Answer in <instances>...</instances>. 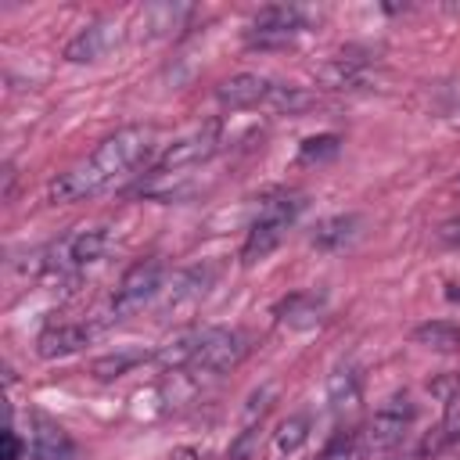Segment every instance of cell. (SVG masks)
Instances as JSON below:
<instances>
[{
    "mask_svg": "<svg viewBox=\"0 0 460 460\" xmlns=\"http://www.w3.org/2000/svg\"><path fill=\"white\" fill-rule=\"evenodd\" d=\"M305 208V198L298 190H273L259 201V212L248 226V237H244V248H241V262L244 266H255L262 262L288 234V226L302 216Z\"/></svg>",
    "mask_w": 460,
    "mask_h": 460,
    "instance_id": "obj_2",
    "label": "cell"
},
{
    "mask_svg": "<svg viewBox=\"0 0 460 460\" xmlns=\"http://www.w3.org/2000/svg\"><path fill=\"white\" fill-rule=\"evenodd\" d=\"M32 460H75L72 435L43 413L32 417Z\"/></svg>",
    "mask_w": 460,
    "mask_h": 460,
    "instance_id": "obj_14",
    "label": "cell"
},
{
    "mask_svg": "<svg viewBox=\"0 0 460 460\" xmlns=\"http://www.w3.org/2000/svg\"><path fill=\"white\" fill-rule=\"evenodd\" d=\"M216 147H219L216 126H201V129H194V133H187V137H180V140H172V144L165 147V155H162V158L155 162V169H151V180H162V176H187V169L208 162V158L216 155Z\"/></svg>",
    "mask_w": 460,
    "mask_h": 460,
    "instance_id": "obj_6",
    "label": "cell"
},
{
    "mask_svg": "<svg viewBox=\"0 0 460 460\" xmlns=\"http://www.w3.org/2000/svg\"><path fill=\"white\" fill-rule=\"evenodd\" d=\"M244 356H248V338L241 331H234V327H205L201 331V341H198V352L190 359V370L226 374Z\"/></svg>",
    "mask_w": 460,
    "mask_h": 460,
    "instance_id": "obj_5",
    "label": "cell"
},
{
    "mask_svg": "<svg viewBox=\"0 0 460 460\" xmlns=\"http://www.w3.org/2000/svg\"><path fill=\"white\" fill-rule=\"evenodd\" d=\"M327 402L334 410H345V406H356L359 402V374L352 367L331 370V377H327Z\"/></svg>",
    "mask_w": 460,
    "mask_h": 460,
    "instance_id": "obj_20",
    "label": "cell"
},
{
    "mask_svg": "<svg viewBox=\"0 0 460 460\" xmlns=\"http://www.w3.org/2000/svg\"><path fill=\"white\" fill-rule=\"evenodd\" d=\"M367 435L363 431H338L331 442H327V449L320 453V460H363L367 456Z\"/></svg>",
    "mask_w": 460,
    "mask_h": 460,
    "instance_id": "obj_22",
    "label": "cell"
},
{
    "mask_svg": "<svg viewBox=\"0 0 460 460\" xmlns=\"http://www.w3.org/2000/svg\"><path fill=\"white\" fill-rule=\"evenodd\" d=\"M338 155V137L334 133H320V137H305L302 147H298V162L302 165H313V162H323Z\"/></svg>",
    "mask_w": 460,
    "mask_h": 460,
    "instance_id": "obj_24",
    "label": "cell"
},
{
    "mask_svg": "<svg viewBox=\"0 0 460 460\" xmlns=\"http://www.w3.org/2000/svg\"><path fill=\"white\" fill-rule=\"evenodd\" d=\"M367 72H370V58L363 54V50H338L334 58H327L323 65H320V79L327 83V86H334V90H345V86H359L363 79H367Z\"/></svg>",
    "mask_w": 460,
    "mask_h": 460,
    "instance_id": "obj_16",
    "label": "cell"
},
{
    "mask_svg": "<svg viewBox=\"0 0 460 460\" xmlns=\"http://www.w3.org/2000/svg\"><path fill=\"white\" fill-rule=\"evenodd\" d=\"M273 90V79L259 75V72H237L230 79H223L216 86V101L230 111H241V108H255V104H266Z\"/></svg>",
    "mask_w": 460,
    "mask_h": 460,
    "instance_id": "obj_12",
    "label": "cell"
},
{
    "mask_svg": "<svg viewBox=\"0 0 460 460\" xmlns=\"http://www.w3.org/2000/svg\"><path fill=\"white\" fill-rule=\"evenodd\" d=\"M119 36H122L119 22L97 18V22H90L86 29H79V32L65 43V61H72V65H93V61H101V58L119 43Z\"/></svg>",
    "mask_w": 460,
    "mask_h": 460,
    "instance_id": "obj_9",
    "label": "cell"
},
{
    "mask_svg": "<svg viewBox=\"0 0 460 460\" xmlns=\"http://www.w3.org/2000/svg\"><path fill=\"white\" fill-rule=\"evenodd\" d=\"M90 338H93V327H86V323H58L36 338V352L43 359H65V356L79 352L83 345H90Z\"/></svg>",
    "mask_w": 460,
    "mask_h": 460,
    "instance_id": "obj_17",
    "label": "cell"
},
{
    "mask_svg": "<svg viewBox=\"0 0 460 460\" xmlns=\"http://www.w3.org/2000/svg\"><path fill=\"white\" fill-rule=\"evenodd\" d=\"M453 190H460V180H456V183H453Z\"/></svg>",
    "mask_w": 460,
    "mask_h": 460,
    "instance_id": "obj_28",
    "label": "cell"
},
{
    "mask_svg": "<svg viewBox=\"0 0 460 460\" xmlns=\"http://www.w3.org/2000/svg\"><path fill=\"white\" fill-rule=\"evenodd\" d=\"M413 417H417V406H413V399L406 395V392H399V395H392V399H385L377 410H374V417H370V424H367V446L370 449H388V446H395L399 438H402V431L413 424Z\"/></svg>",
    "mask_w": 460,
    "mask_h": 460,
    "instance_id": "obj_8",
    "label": "cell"
},
{
    "mask_svg": "<svg viewBox=\"0 0 460 460\" xmlns=\"http://www.w3.org/2000/svg\"><path fill=\"white\" fill-rule=\"evenodd\" d=\"M155 129L151 126H122L111 137H104L90 158L72 165L50 183V201H83L104 187H111L119 176L133 172L147 155H151Z\"/></svg>",
    "mask_w": 460,
    "mask_h": 460,
    "instance_id": "obj_1",
    "label": "cell"
},
{
    "mask_svg": "<svg viewBox=\"0 0 460 460\" xmlns=\"http://www.w3.org/2000/svg\"><path fill=\"white\" fill-rule=\"evenodd\" d=\"M305 438H309V417H305V413H295V417H288V420L280 424V431H277V449H280V453H295Z\"/></svg>",
    "mask_w": 460,
    "mask_h": 460,
    "instance_id": "obj_23",
    "label": "cell"
},
{
    "mask_svg": "<svg viewBox=\"0 0 460 460\" xmlns=\"http://www.w3.org/2000/svg\"><path fill=\"white\" fill-rule=\"evenodd\" d=\"M151 356L144 352V349H119V352H108V356H101V359H93V377L97 381H115V377H122V374H129V370H137L140 363H147Z\"/></svg>",
    "mask_w": 460,
    "mask_h": 460,
    "instance_id": "obj_19",
    "label": "cell"
},
{
    "mask_svg": "<svg viewBox=\"0 0 460 460\" xmlns=\"http://www.w3.org/2000/svg\"><path fill=\"white\" fill-rule=\"evenodd\" d=\"M162 288H165V270H162V262H158V259H140V262H133V266L122 273L115 295H111L108 313H111L115 320L133 316V313H140L147 302H155V298L162 295Z\"/></svg>",
    "mask_w": 460,
    "mask_h": 460,
    "instance_id": "obj_3",
    "label": "cell"
},
{
    "mask_svg": "<svg viewBox=\"0 0 460 460\" xmlns=\"http://www.w3.org/2000/svg\"><path fill=\"white\" fill-rule=\"evenodd\" d=\"M190 14H194L190 4H172V0L147 4V7H140V14H137V36H140V40L172 36L176 29H183V22H187Z\"/></svg>",
    "mask_w": 460,
    "mask_h": 460,
    "instance_id": "obj_13",
    "label": "cell"
},
{
    "mask_svg": "<svg viewBox=\"0 0 460 460\" xmlns=\"http://www.w3.org/2000/svg\"><path fill=\"white\" fill-rule=\"evenodd\" d=\"M413 341L431 349V352H456L460 349V327L449 320H428L413 327Z\"/></svg>",
    "mask_w": 460,
    "mask_h": 460,
    "instance_id": "obj_18",
    "label": "cell"
},
{
    "mask_svg": "<svg viewBox=\"0 0 460 460\" xmlns=\"http://www.w3.org/2000/svg\"><path fill=\"white\" fill-rule=\"evenodd\" d=\"M359 230H363V219L356 212H338V216L320 219L313 226V237L309 241H313L316 252H341V248H349L359 237Z\"/></svg>",
    "mask_w": 460,
    "mask_h": 460,
    "instance_id": "obj_15",
    "label": "cell"
},
{
    "mask_svg": "<svg viewBox=\"0 0 460 460\" xmlns=\"http://www.w3.org/2000/svg\"><path fill=\"white\" fill-rule=\"evenodd\" d=\"M104 252H108V234L101 226L75 230V234H68V237H61L54 244L50 266H58V270H83V266L104 259Z\"/></svg>",
    "mask_w": 460,
    "mask_h": 460,
    "instance_id": "obj_10",
    "label": "cell"
},
{
    "mask_svg": "<svg viewBox=\"0 0 460 460\" xmlns=\"http://www.w3.org/2000/svg\"><path fill=\"white\" fill-rule=\"evenodd\" d=\"M453 438H460V420H446L442 428H435V431L420 442V453H438V449L449 446Z\"/></svg>",
    "mask_w": 460,
    "mask_h": 460,
    "instance_id": "obj_25",
    "label": "cell"
},
{
    "mask_svg": "<svg viewBox=\"0 0 460 460\" xmlns=\"http://www.w3.org/2000/svg\"><path fill=\"white\" fill-rule=\"evenodd\" d=\"M0 442H4V449H0V460H22V442H18V435H14L11 428L4 431V438H0Z\"/></svg>",
    "mask_w": 460,
    "mask_h": 460,
    "instance_id": "obj_27",
    "label": "cell"
},
{
    "mask_svg": "<svg viewBox=\"0 0 460 460\" xmlns=\"http://www.w3.org/2000/svg\"><path fill=\"white\" fill-rule=\"evenodd\" d=\"M298 32H305V11L295 7V4H273V7H262L252 18V29H248L244 40H248V47L277 50V47L295 43Z\"/></svg>",
    "mask_w": 460,
    "mask_h": 460,
    "instance_id": "obj_4",
    "label": "cell"
},
{
    "mask_svg": "<svg viewBox=\"0 0 460 460\" xmlns=\"http://www.w3.org/2000/svg\"><path fill=\"white\" fill-rule=\"evenodd\" d=\"M313 101H316V97H313L309 90L295 86V83H273V90H270V97H266V108H273V111H280V115H298V111H305Z\"/></svg>",
    "mask_w": 460,
    "mask_h": 460,
    "instance_id": "obj_21",
    "label": "cell"
},
{
    "mask_svg": "<svg viewBox=\"0 0 460 460\" xmlns=\"http://www.w3.org/2000/svg\"><path fill=\"white\" fill-rule=\"evenodd\" d=\"M216 280V270L212 266H190V270H180L165 288H162V305L158 313L162 316H183V313H194V305L208 295Z\"/></svg>",
    "mask_w": 460,
    "mask_h": 460,
    "instance_id": "obj_7",
    "label": "cell"
},
{
    "mask_svg": "<svg viewBox=\"0 0 460 460\" xmlns=\"http://www.w3.org/2000/svg\"><path fill=\"white\" fill-rule=\"evenodd\" d=\"M438 241L460 248V216H453V219H446V223L438 226Z\"/></svg>",
    "mask_w": 460,
    "mask_h": 460,
    "instance_id": "obj_26",
    "label": "cell"
},
{
    "mask_svg": "<svg viewBox=\"0 0 460 460\" xmlns=\"http://www.w3.org/2000/svg\"><path fill=\"white\" fill-rule=\"evenodd\" d=\"M273 316H277V323H284L291 331H309V327H316L327 316V295L316 291V288L291 291L288 298H280L273 305Z\"/></svg>",
    "mask_w": 460,
    "mask_h": 460,
    "instance_id": "obj_11",
    "label": "cell"
}]
</instances>
